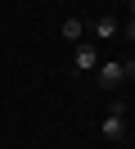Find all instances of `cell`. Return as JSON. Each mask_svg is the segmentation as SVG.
I'll return each mask as SVG.
<instances>
[{
    "label": "cell",
    "mask_w": 135,
    "mask_h": 149,
    "mask_svg": "<svg viewBox=\"0 0 135 149\" xmlns=\"http://www.w3.org/2000/svg\"><path fill=\"white\" fill-rule=\"evenodd\" d=\"M95 72H99V86H104V91H117L122 81L135 77V59H99Z\"/></svg>",
    "instance_id": "6da1fadb"
},
{
    "label": "cell",
    "mask_w": 135,
    "mask_h": 149,
    "mask_svg": "<svg viewBox=\"0 0 135 149\" xmlns=\"http://www.w3.org/2000/svg\"><path fill=\"white\" fill-rule=\"evenodd\" d=\"M99 131H104V140H122V136H126V104H113Z\"/></svg>",
    "instance_id": "7a4b0ae2"
},
{
    "label": "cell",
    "mask_w": 135,
    "mask_h": 149,
    "mask_svg": "<svg viewBox=\"0 0 135 149\" xmlns=\"http://www.w3.org/2000/svg\"><path fill=\"white\" fill-rule=\"evenodd\" d=\"M72 68H77V72H95V68H99V45H95V41H81V45H77Z\"/></svg>",
    "instance_id": "3957f363"
},
{
    "label": "cell",
    "mask_w": 135,
    "mask_h": 149,
    "mask_svg": "<svg viewBox=\"0 0 135 149\" xmlns=\"http://www.w3.org/2000/svg\"><path fill=\"white\" fill-rule=\"evenodd\" d=\"M95 36H99V41H113V36H117V18H113V14L95 18Z\"/></svg>",
    "instance_id": "277c9868"
},
{
    "label": "cell",
    "mask_w": 135,
    "mask_h": 149,
    "mask_svg": "<svg viewBox=\"0 0 135 149\" xmlns=\"http://www.w3.org/2000/svg\"><path fill=\"white\" fill-rule=\"evenodd\" d=\"M81 32H86V23H81V18H63V36H68V41H77Z\"/></svg>",
    "instance_id": "5b68a950"
},
{
    "label": "cell",
    "mask_w": 135,
    "mask_h": 149,
    "mask_svg": "<svg viewBox=\"0 0 135 149\" xmlns=\"http://www.w3.org/2000/svg\"><path fill=\"white\" fill-rule=\"evenodd\" d=\"M126 9H131V23H126V36L135 41V0H131V5H126Z\"/></svg>",
    "instance_id": "8992f818"
}]
</instances>
